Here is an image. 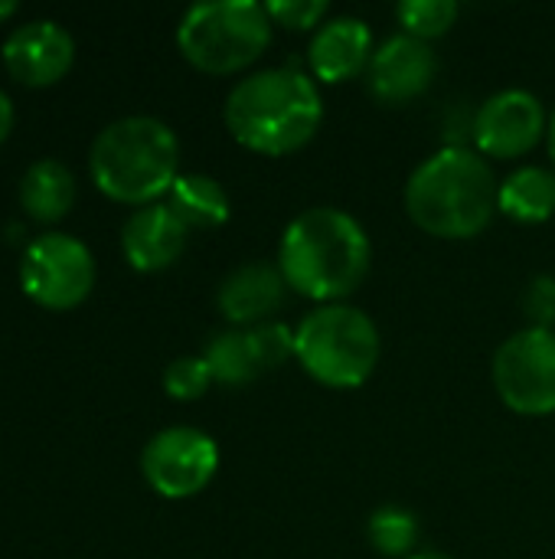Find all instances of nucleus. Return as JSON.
<instances>
[{
    "mask_svg": "<svg viewBox=\"0 0 555 559\" xmlns=\"http://www.w3.org/2000/svg\"><path fill=\"white\" fill-rule=\"evenodd\" d=\"M13 10H16V0H0V20H3V16H10Z\"/></svg>",
    "mask_w": 555,
    "mask_h": 559,
    "instance_id": "cd10ccee",
    "label": "nucleus"
},
{
    "mask_svg": "<svg viewBox=\"0 0 555 559\" xmlns=\"http://www.w3.org/2000/svg\"><path fill=\"white\" fill-rule=\"evenodd\" d=\"M494 390L517 416L555 413V334L546 328H523L494 354Z\"/></svg>",
    "mask_w": 555,
    "mask_h": 559,
    "instance_id": "0eeeda50",
    "label": "nucleus"
},
{
    "mask_svg": "<svg viewBox=\"0 0 555 559\" xmlns=\"http://www.w3.org/2000/svg\"><path fill=\"white\" fill-rule=\"evenodd\" d=\"M272 23L288 26V29H321L327 16V0H272L265 3Z\"/></svg>",
    "mask_w": 555,
    "mask_h": 559,
    "instance_id": "b1692460",
    "label": "nucleus"
},
{
    "mask_svg": "<svg viewBox=\"0 0 555 559\" xmlns=\"http://www.w3.org/2000/svg\"><path fill=\"white\" fill-rule=\"evenodd\" d=\"M285 292H288V282L281 269L265 265V262H249V265L232 269L222 278L216 305L229 324L258 328L272 321V314L285 305Z\"/></svg>",
    "mask_w": 555,
    "mask_h": 559,
    "instance_id": "4468645a",
    "label": "nucleus"
},
{
    "mask_svg": "<svg viewBox=\"0 0 555 559\" xmlns=\"http://www.w3.org/2000/svg\"><path fill=\"white\" fill-rule=\"evenodd\" d=\"M497 210L514 223H546L555 213V174L546 167H520L514 170L497 193Z\"/></svg>",
    "mask_w": 555,
    "mask_h": 559,
    "instance_id": "f3484780",
    "label": "nucleus"
},
{
    "mask_svg": "<svg viewBox=\"0 0 555 559\" xmlns=\"http://www.w3.org/2000/svg\"><path fill=\"white\" fill-rule=\"evenodd\" d=\"M10 128H13V105H10L7 92L0 88V141L10 134Z\"/></svg>",
    "mask_w": 555,
    "mask_h": 559,
    "instance_id": "a878e982",
    "label": "nucleus"
},
{
    "mask_svg": "<svg viewBox=\"0 0 555 559\" xmlns=\"http://www.w3.org/2000/svg\"><path fill=\"white\" fill-rule=\"evenodd\" d=\"M546 144H550V157H553L555 164V111L553 118H550V128H546Z\"/></svg>",
    "mask_w": 555,
    "mask_h": 559,
    "instance_id": "bb28decb",
    "label": "nucleus"
},
{
    "mask_svg": "<svg viewBox=\"0 0 555 559\" xmlns=\"http://www.w3.org/2000/svg\"><path fill=\"white\" fill-rule=\"evenodd\" d=\"M409 559H451V557H445V554H412Z\"/></svg>",
    "mask_w": 555,
    "mask_h": 559,
    "instance_id": "c85d7f7f",
    "label": "nucleus"
},
{
    "mask_svg": "<svg viewBox=\"0 0 555 559\" xmlns=\"http://www.w3.org/2000/svg\"><path fill=\"white\" fill-rule=\"evenodd\" d=\"M294 357L321 386L353 390L379 364V331L353 305H324L294 328Z\"/></svg>",
    "mask_w": 555,
    "mask_h": 559,
    "instance_id": "39448f33",
    "label": "nucleus"
},
{
    "mask_svg": "<svg viewBox=\"0 0 555 559\" xmlns=\"http://www.w3.org/2000/svg\"><path fill=\"white\" fill-rule=\"evenodd\" d=\"M186 226L167 203L141 206L128 216L121 229V249L131 269L137 272H160L173 265L186 249Z\"/></svg>",
    "mask_w": 555,
    "mask_h": 559,
    "instance_id": "ddd939ff",
    "label": "nucleus"
},
{
    "mask_svg": "<svg viewBox=\"0 0 555 559\" xmlns=\"http://www.w3.org/2000/svg\"><path fill=\"white\" fill-rule=\"evenodd\" d=\"M311 72L321 82H350L373 62V33L360 16L327 20L307 46Z\"/></svg>",
    "mask_w": 555,
    "mask_h": 559,
    "instance_id": "2eb2a0df",
    "label": "nucleus"
},
{
    "mask_svg": "<svg viewBox=\"0 0 555 559\" xmlns=\"http://www.w3.org/2000/svg\"><path fill=\"white\" fill-rule=\"evenodd\" d=\"M370 92L383 105H406L432 88L438 75L435 49L409 33L389 36L370 62Z\"/></svg>",
    "mask_w": 555,
    "mask_h": 559,
    "instance_id": "9b49d317",
    "label": "nucleus"
},
{
    "mask_svg": "<svg viewBox=\"0 0 555 559\" xmlns=\"http://www.w3.org/2000/svg\"><path fill=\"white\" fill-rule=\"evenodd\" d=\"M219 468V445L213 436L193 426H173L157 432L141 455L147 485L170 501L200 495Z\"/></svg>",
    "mask_w": 555,
    "mask_h": 559,
    "instance_id": "1a4fd4ad",
    "label": "nucleus"
},
{
    "mask_svg": "<svg viewBox=\"0 0 555 559\" xmlns=\"http://www.w3.org/2000/svg\"><path fill=\"white\" fill-rule=\"evenodd\" d=\"M245 341L258 370H278L294 357V331L281 321H265L258 328H249Z\"/></svg>",
    "mask_w": 555,
    "mask_h": 559,
    "instance_id": "4be33fe9",
    "label": "nucleus"
},
{
    "mask_svg": "<svg viewBox=\"0 0 555 559\" xmlns=\"http://www.w3.org/2000/svg\"><path fill=\"white\" fill-rule=\"evenodd\" d=\"M222 118L242 147L265 157H285L317 134L324 102L311 75L294 66H275L236 82Z\"/></svg>",
    "mask_w": 555,
    "mask_h": 559,
    "instance_id": "f03ea898",
    "label": "nucleus"
},
{
    "mask_svg": "<svg viewBox=\"0 0 555 559\" xmlns=\"http://www.w3.org/2000/svg\"><path fill=\"white\" fill-rule=\"evenodd\" d=\"M373 246L366 229L337 206H314L294 216L278 246V269L298 295L321 305H343L370 275Z\"/></svg>",
    "mask_w": 555,
    "mask_h": 559,
    "instance_id": "f257e3e1",
    "label": "nucleus"
},
{
    "mask_svg": "<svg viewBox=\"0 0 555 559\" xmlns=\"http://www.w3.org/2000/svg\"><path fill=\"white\" fill-rule=\"evenodd\" d=\"M177 46L200 72L232 75L272 46V16L252 0H206L183 13Z\"/></svg>",
    "mask_w": 555,
    "mask_h": 559,
    "instance_id": "423d86ee",
    "label": "nucleus"
},
{
    "mask_svg": "<svg viewBox=\"0 0 555 559\" xmlns=\"http://www.w3.org/2000/svg\"><path fill=\"white\" fill-rule=\"evenodd\" d=\"M20 285L43 308H75L95 285V259L88 246L69 233L36 236L20 259Z\"/></svg>",
    "mask_w": 555,
    "mask_h": 559,
    "instance_id": "6e6552de",
    "label": "nucleus"
},
{
    "mask_svg": "<svg viewBox=\"0 0 555 559\" xmlns=\"http://www.w3.org/2000/svg\"><path fill=\"white\" fill-rule=\"evenodd\" d=\"M75 43L56 20H33L16 26L3 43L7 69L26 85H52L72 66Z\"/></svg>",
    "mask_w": 555,
    "mask_h": 559,
    "instance_id": "f8f14e48",
    "label": "nucleus"
},
{
    "mask_svg": "<svg viewBox=\"0 0 555 559\" xmlns=\"http://www.w3.org/2000/svg\"><path fill=\"white\" fill-rule=\"evenodd\" d=\"M458 3L455 0H402L396 7V20L402 29L422 43L445 36L458 23Z\"/></svg>",
    "mask_w": 555,
    "mask_h": 559,
    "instance_id": "412c9836",
    "label": "nucleus"
},
{
    "mask_svg": "<svg viewBox=\"0 0 555 559\" xmlns=\"http://www.w3.org/2000/svg\"><path fill=\"white\" fill-rule=\"evenodd\" d=\"M523 311L530 318V328H546L555 324V278L553 275H536L523 295Z\"/></svg>",
    "mask_w": 555,
    "mask_h": 559,
    "instance_id": "393cba45",
    "label": "nucleus"
},
{
    "mask_svg": "<svg viewBox=\"0 0 555 559\" xmlns=\"http://www.w3.org/2000/svg\"><path fill=\"white\" fill-rule=\"evenodd\" d=\"M500 183L471 147H442L406 183V213L435 239H474L497 213Z\"/></svg>",
    "mask_w": 555,
    "mask_h": 559,
    "instance_id": "7ed1b4c3",
    "label": "nucleus"
},
{
    "mask_svg": "<svg viewBox=\"0 0 555 559\" xmlns=\"http://www.w3.org/2000/svg\"><path fill=\"white\" fill-rule=\"evenodd\" d=\"M186 229H216L229 219V193L216 177L206 174H180L170 187L167 203Z\"/></svg>",
    "mask_w": 555,
    "mask_h": 559,
    "instance_id": "a211bd4d",
    "label": "nucleus"
},
{
    "mask_svg": "<svg viewBox=\"0 0 555 559\" xmlns=\"http://www.w3.org/2000/svg\"><path fill=\"white\" fill-rule=\"evenodd\" d=\"M180 167V141L160 118L128 115L98 131L88 170L101 193L118 203L150 206L170 193Z\"/></svg>",
    "mask_w": 555,
    "mask_h": 559,
    "instance_id": "20e7f679",
    "label": "nucleus"
},
{
    "mask_svg": "<svg viewBox=\"0 0 555 559\" xmlns=\"http://www.w3.org/2000/svg\"><path fill=\"white\" fill-rule=\"evenodd\" d=\"M72 200H75V180L65 164L43 157L26 167L20 180V203L33 219H43V223L62 219Z\"/></svg>",
    "mask_w": 555,
    "mask_h": 559,
    "instance_id": "dca6fc26",
    "label": "nucleus"
},
{
    "mask_svg": "<svg viewBox=\"0 0 555 559\" xmlns=\"http://www.w3.org/2000/svg\"><path fill=\"white\" fill-rule=\"evenodd\" d=\"M203 360L209 364L213 380H219V383H226V386H245V383H252V380L262 373L258 364H255V357H252V350H249L245 334H239V331H222V334H216V337L206 344Z\"/></svg>",
    "mask_w": 555,
    "mask_h": 559,
    "instance_id": "6ab92c4d",
    "label": "nucleus"
},
{
    "mask_svg": "<svg viewBox=\"0 0 555 559\" xmlns=\"http://www.w3.org/2000/svg\"><path fill=\"white\" fill-rule=\"evenodd\" d=\"M366 534H370V544L383 557H409L419 544V521L412 511L386 504L370 514Z\"/></svg>",
    "mask_w": 555,
    "mask_h": 559,
    "instance_id": "aec40b11",
    "label": "nucleus"
},
{
    "mask_svg": "<svg viewBox=\"0 0 555 559\" xmlns=\"http://www.w3.org/2000/svg\"><path fill=\"white\" fill-rule=\"evenodd\" d=\"M213 383L209 364L203 357H177L167 370H164V390L170 400L190 403L200 400Z\"/></svg>",
    "mask_w": 555,
    "mask_h": 559,
    "instance_id": "5701e85b",
    "label": "nucleus"
},
{
    "mask_svg": "<svg viewBox=\"0 0 555 559\" xmlns=\"http://www.w3.org/2000/svg\"><path fill=\"white\" fill-rule=\"evenodd\" d=\"M550 118L543 102L527 88H504L491 95L474 115V144L481 157L514 160L546 138Z\"/></svg>",
    "mask_w": 555,
    "mask_h": 559,
    "instance_id": "9d476101",
    "label": "nucleus"
}]
</instances>
